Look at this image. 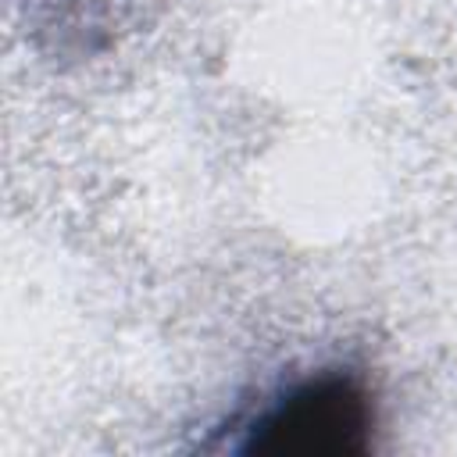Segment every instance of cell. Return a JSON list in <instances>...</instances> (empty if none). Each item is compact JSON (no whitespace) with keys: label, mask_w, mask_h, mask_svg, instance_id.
I'll return each mask as SVG.
<instances>
[{"label":"cell","mask_w":457,"mask_h":457,"mask_svg":"<svg viewBox=\"0 0 457 457\" xmlns=\"http://www.w3.org/2000/svg\"><path fill=\"white\" fill-rule=\"evenodd\" d=\"M371 403L357 378L321 375L300 382L250 421L246 450L268 453H353L368 446Z\"/></svg>","instance_id":"6da1fadb"}]
</instances>
